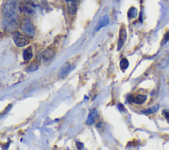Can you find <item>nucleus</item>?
<instances>
[{
    "mask_svg": "<svg viewBox=\"0 0 169 150\" xmlns=\"http://www.w3.org/2000/svg\"><path fill=\"white\" fill-rule=\"evenodd\" d=\"M19 17L17 14L4 17L2 21V28L7 32L15 31L19 25Z\"/></svg>",
    "mask_w": 169,
    "mask_h": 150,
    "instance_id": "f257e3e1",
    "label": "nucleus"
},
{
    "mask_svg": "<svg viewBox=\"0 0 169 150\" xmlns=\"http://www.w3.org/2000/svg\"><path fill=\"white\" fill-rule=\"evenodd\" d=\"M20 28L24 36L27 38L33 39L35 36L36 31L34 25L28 19H23L20 24Z\"/></svg>",
    "mask_w": 169,
    "mask_h": 150,
    "instance_id": "f03ea898",
    "label": "nucleus"
},
{
    "mask_svg": "<svg viewBox=\"0 0 169 150\" xmlns=\"http://www.w3.org/2000/svg\"><path fill=\"white\" fill-rule=\"evenodd\" d=\"M19 5V0H7L3 9V17L17 14Z\"/></svg>",
    "mask_w": 169,
    "mask_h": 150,
    "instance_id": "7ed1b4c3",
    "label": "nucleus"
},
{
    "mask_svg": "<svg viewBox=\"0 0 169 150\" xmlns=\"http://www.w3.org/2000/svg\"><path fill=\"white\" fill-rule=\"evenodd\" d=\"M13 39L15 44L18 47H23L29 44V42L21 32L15 31L13 34Z\"/></svg>",
    "mask_w": 169,
    "mask_h": 150,
    "instance_id": "20e7f679",
    "label": "nucleus"
},
{
    "mask_svg": "<svg viewBox=\"0 0 169 150\" xmlns=\"http://www.w3.org/2000/svg\"><path fill=\"white\" fill-rule=\"evenodd\" d=\"M68 13L74 15L78 11V1L77 0H71L68 2Z\"/></svg>",
    "mask_w": 169,
    "mask_h": 150,
    "instance_id": "39448f33",
    "label": "nucleus"
},
{
    "mask_svg": "<svg viewBox=\"0 0 169 150\" xmlns=\"http://www.w3.org/2000/svg\"><path fill=\"white\" fill-rule=\"evenodd\" d=\"M109 22H110V19H109L108 16L106 15L103 16L100 19H99L98 23L96 25V31H98L99 30L103 28V27L107 26L109 24Z\"/></svg>",
    "mask_w": 169,
    "mask_h": 150,
    "instance_id": "423d86ee",
    "label": "nucleus"
},
{
    "mask_svg": "<svg viewBox=\"0 0 169 150\" xmlns=\"http://www.w3.org/2000/svg\"><path fill=\"white\" fill-rule=\"evenodd\" d=\"M71 70V66L69 63H66L61 67L60 70L59 71L58 77L59 78H64L67 75L69 74V72Z\"/></svg>",
    "mask_w": 169,
    "mask_h": 150,
    "instance_id": "0eeeda50",
    "label": "nucleus"
},
{
    "mask_svg": "<svg viewBox=\"0 0 169 150\" xmlns=\"http://www.w3.org/2000/svg\"><path fill=\"white\" fill-rule=\"evenodd\" d=\"M169 64V54H166L165 56H163V58H161V60L159 62V67L161 69H164L167 67Z\"/></svg>",
    "mask_w": 169,
    "mask_h": 150,
    "instance_id": "6e6552de",
    "label": "nucleus"
},
{
    "mask_svg": "<svg viewBox=\"0 0 169 150\" xmlns=\"http://www.w3.org/2000/svg\"><path fill=\"white\" fill-rule=\"evenodd\" d=\"M33 56V50H32V48L30 47V48H26L23 51V58L24 60H31Z\"/></svg>",
    "mask_w": 169,
    "mask_h": 150,
    "instance_id": "1a4fd4ad",
    "label": "nucleus"
},
{
    "mask_svg": "<svg viewBox=\"0 0 169 150\" xmlns=\"http://www.w3.org/2000/svg\"><path fill=\"white\" fill-rule=\"evenodd\" d=\"M147 100V96L145 95H139L138 97H136L135 99H133V102L136 104H142L145 102Z\"/></svg>",
    "mask_w": 169,
    "mask_h": 150,
    "instance_id": "9d476101",
    "label": "nucleus"
},
{
    "mask_svg": "<svg viewBox=\"0 0 169 150\" xmlns=\"http://www.w3.org/2000/svg\"><path fill=\"white\" fill-rule=\"evenodd\" d=\"M128 16L129 18L133 19L138 16V9L135 7H132L128 10Z\"/></svg>",
    "mask_w": 169,
    "mask_h": 150,
    "instance_id": "9b49d317",
    "label": "nucleus"
},
{
    "mask_svg": "<svg viewBox=\"0 0 169 150\" xmlns=\"http://www.w3.org/2000/svg\"><path fill=\"white\" fill-rule=\"evenodd\" d=\"M159 108V104H155V106L151 107L147 109L143 110V111H142L141 112L144 114H153L157 111Z\"/></svg>",
    "mask_w": 169,
    "mask_h": 150,
    "instance_id": "f8f14e48",
    "label": "nucleus"
},
{
    "mask_svg": "<svg viewBox=\"0 0 169 150\" xmlns=\"http://www.w3.org/2000/svg\"><path fill=\"white\" fill-rule=\"evenodd\" d=\"M96 116V112L95 111L91 112L89 115L87 120V124L89 125L93 124L94 122V120H95Z\"/></svg>",
    "mask_w": 169,
    "mask_h": 150,
    "instance_id": "ddd939ff",
    "label": "nucleus"
},
{
    "mask_svg": "<svg viewBox=\"0 0 169 150\" xmlns=\"http://www.w3.org/2000/svg\"><path fill=\"white\" fill-rule=\"evenodd\" d=\"M54 53L53 52L50 50H48L45 51L42 54V57H43V58L44 60H50V58H52V57L53 56Z\"/></svg>",
    "mask_w": 169,
    "mask_h": 150,
    "instance_id": "4468645a",
    "label": "nucleus"
},
{
    "mask_svg": "<svg viewBox=\"0 0 169 150\" xmlns=\"http://www.w3.org/2000/svg\"><path fill=\"white\" fill-rule=\"evenodd\" d=\"M120 66L121 67V68H122L124 69H126L129 66V62L128 60L126 58H123L121 60Z\"/></svg>",
    "mask_w": 169,
    "mask_h": 150,
    "instance_id": "2eb2a0df",
    "label": "nucleus"
},
{
    "mask_svg": "<svg viewBox=\"0 0 169 150\" xmlns=\"http://www.w3.org/2000/svg\"><path fill=\"white\" fill-rule=\"evenodd\" d=\"M127 39V32L125 29H121L120 31V38L119 39L122 40V41L125 42Z\"/></svg>",
    "mask_w": 169,
    "mask_h": 150,
    "instance_id": "dca6fc26",
    "label": "nucleus"
},
{
    "mask_svg": "<svg viewBox=\"0 0 169 150\" xmlns=\"http://www.w3.org/2000/svg\"><path fill=\"white\" fill-rule=\"evenodd\" d=\"M168 41H169V32H166L165 36H164V38L162 41V44H165L166 42Z\"/></svg>",
    "mask_w": 169,
    "mask_h": 150,
    "instance_id": "f3484780",
    "label": "nucleus"
},
{
    "mask_svg": "<svg viewBox=\"0 0 169 150\" xmlns=\"http://www.w3.org/2000/svg\"><path fill=\"white\" fill-rule=\"evenodd\" d=\"M28 69L30 71H34L38 69V66H36V64H31V66H29Z\"/></svg>",
    "mask_w": 169,
    "mask_h": 150,
    "instance_id": "a211bd4d",
    "label": "nucleus"
},
{
    "mask_svg": "<svg viewBox=\"0 0 169 150\" xmlns=\"http://www.w3.org/2000/svg\"><path fill=\"white\" fill-rule=\"evenodd\" d=\"M162 113L164 116H165L166 118L169 120V111H166V110H164V111L162 112Z\"/></svg>",
    "mask_w": 169,
    "mask_h": 150,
    "instance_id": "6ab92c4d",
    "label": "nucleus"
},
{
    "mask_svg": "<svg viewBox=\"0 0 169 150\" xmlns=\"http://www.w3.org/2000/svg\"><path fill=\"white\" fill-rule=\"evenodd\" d=\"M124 42L122 41V40H120V39L118 40V50H120L122 47L123 44H124Z\"/></svg>",
    "mask_w": 169,
    "mask_h": 150,
    "instance_id": "aec40b11",
    "label": "nucleus"
},
{
    "mask_svg": "<svg viewBox=\"0 0 169 150\" xmlns=\"http://www.w3.org/2000/svg\"><path fill=\"white\" fill-rule=\"evenodd\" d=\"M76 145H77V147H78V148L79 149H82L83 147V144L81 143V142H76Z\"/></svg>",
    "mask_w": 169,
    "mask_h": 150,
    "instance_id": "412c9836",
    "label": "nucleus"
},
{
    "mask_svg": "<svg viewBox=\"0 0 169 150\" xmlns=\"http://www.w3.org/2000/svg\"><path fill=\"white\" fill-rule=\"evenodd\" d=\"M140 21L141 22H143V19H142V14H141V13H140Z\"/></svg>",
    "mask_w": 169,
    "mask_h": 150,
    "instance_id": "4be33fe9",
    "label": "nucleus"
},
{
    "mask_svg": "<svg viewBox=\"0 0 169 150\" xmlns=\"http://www.w3.org/2000/svg\"><path fill=\"white\" fill-rule=\"evenodd\" d=\"M65 1H66V2H69V1H71V0H65Z\"/></svg>",
    "mask_w": 169,
    "mask_h": 150,
    "instance_id": "5701e85b",
    "label": "nucleus"
},
{
    "mask_svg": "<svg viewBox=\"0 0 169 150\" xmlns=\"http://www.w3.org/2000/svg\"><path fill=\"white\" fill-rule=\"evenodd\" d=\"M77 1H78V0H77Z\"/></svg>",
    "mask_w": 169,
    "mask_h": 150,
    "instance_id": "b1692460",
    "label": "nucleus"
}]
</instances>
